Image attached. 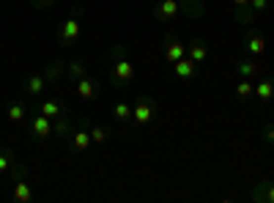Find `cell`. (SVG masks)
Listing matches in <instances>:
<instances>
[{"mask_svg": "<svg viewBox=\"0 0 274 203\" xmlns=\"http://www.w3.org/2000/svg\"><path fill=\"white\" fill-rule=\"evenodd\" d=\"M113 115L118 121H129L132 118V107H129V104H124V102H118V104L113 107Z\"/></svg>", "mask_w": 274, "mask_h": 203, "instance_id": "obj_17", "label": "cell"}, {"mask_svg": "<svg viewBox=\"0 0 274 203\" xmlns=\"http://www.w3.org/2000/svg\"><path fill=\"white\" fill-rule=\"evenodd\" d=\"M252 91H255V88H252V85L247 83V80L236 85V94H238V96H252Z\"/></svg>", "mask_w": 274, "mask_h": 203, "instance_id": "obj_19", "label": "cell"}, {"mask_svg": "<svg viewBox=\"0 0 274 203\" xmlns=\"http://www.w3.org/2000/svg\"><path fill=\"white\" fill-rule=\"evenodd\" d=\"M176 74H179V77H192V74H195V60L192 58H181V60H176Z\"/></svg>", "mask_w": 274, "mask_h": 203, "instance_id": "obj_8", "label": "cell"}, {"mask_svg": "<svg viewBox=\"0 0 274 203\" xmlns=\"http://www.w3.org/2000/svg\"><path fill=\"white\" fill-rule=\"evenodd\" d=\"M165 58H167V63H176V60L186 58V47L181 42H170L167 50H165Z\"/></svg>", "mask_w": 274, "mask_h": 203, "instance_id": "obj_4", "label": "cell"}, {"mask_svg": "<svg viewBox=\"0 0 274 203\" xmlns=\"http://www.w3.org/2000/svg\"><path fill=\"white\" fill-rule=\"evenodd\" d=\"M132 118H135L137 124H148V121L154 118V107H151L148 102H137L135 107H132Z\"/></svg>", "mask_w": 274, "mask_h": 203, "instance_id": "obj_2", "label": "cell"}, {"mask_svg": "<svg viewBox=\"0 0 274 203\" xmlns=\"http://www.w3.org/2000/svg\"><path fill=\"white\" fill-rule=\"evenodd\" d=\"M179 11H181L179 0H162L159 6H156V17H159V19H170V17H176Z\"/></svg>", "mask_w": 274, "mask_h": 203, "instance_id": "obj_3", "label": "cell"}, {"mask_svg": "<svg viewBox=\"0 0 274 203\" xmlns=\"http://www.w3.org/2000/svg\"><path fill=\"white\" fill-rule=\"evenodd\" d=\"M52 118H47V115H39V118H33V135L36 138H49V132H52V124H49Z\"/></svg>", "mask_w": 274, "mask_h": 203, "instance_id": "obj_5", "label": "cell"}, {"mask_svg": "<svg viewBox=\"0 0 274 203\" xmlns=\"http://www.w3.org/2000/svg\"><path fill=\"white\" fill-rule=\"evenodd\" d=\"M250 6L255 8V11H263V8L269 6V0H250Z\"/></svg>", "mask_w": 274, "mask_h": 203, "instance_id": "obj_22", "label": "cell"}, {"mask_svg": "<svg viewBox=\"0 0 274 203\" xmlns=\"http://www.w3.org/2000/svg\"><path fill=\"white\" fill-rule=\"evenodd\" d=\"M179 3H184V0H179Z\"/></svg>", "mask_w": 274, "mask_h": 203, "instance_id": "obj_27", "label": "cell"}, {"mask_svg": "<svg viewBox=\"0 0 274 203\" xmlns=\"http://www.w3.org/2000/svg\"><path fill=\"white\" fill-rule=\"evenodd\" d=\"M77 96H80V99H85V102L93 99V96H96L93 80H80V83H77Z\"/></svg>", "mask_w": 274, "mask_h": 203, "instance_id": "obj_10", "label": "cell"}, {"mask_svg": "<svg viewBox=\"0 0 274 203\" xmlns=\"http://www.w3.org/2000/svg\"><path fill=\"white\" fill-rule=\"evenodd\" d=\"M113 77H115V80H121V83L132 80V77H135V63H132V60H115V66H113Z\"/></svg>", "mask_w": 274, "mask_h": 203, "instance_id": "obj_1", "label": "cell"}, {"mask_svg": "<svg viewBox=\"0 0 274 203\" xmlns=\"http://www.w3.org/2000/svg\"><path fill=\"white\" fill-rule=\"evenodd\" d=\"M25 115H28V110H25V104H11V107H8V113H6V118L17 124V121H22Z\"/></svg>", "mask_w": 274, "mask_h": 203, "instance_id": "obj_15", "label": "cell"}, {"mask_svg": "<svg viewBox=\"0 0 274 203\" xmlns=\"http://www.w3.org/2000/svg\"><path fill=\"white\" fill-rule=\"evenodd\" d=\"M77 36H80V22H77V19H66V22H63V30H60V39L69 44V42H74Z\"/></svg>", "mask_w": 274, "mask_h": 203, "instance_id": "obj_6", "label": "cell"}, {"mask_svg": "<svg viewBox=\"0 0 274 203\" xmlns=\"http://www.w3.org/2000/svg\"><path fill=\"white\" fill-rule=\"evenodd\" d=\"M6 170H8V156L0 154V173H6Z\"/></svg>", "mask_w": 274, "mask_h": 203, "instance_id": "obj_23", "label": "cell"}, {"mask_svg": "<svg viewBox=\"0 0 274 203\" xmlns=\"http://www.w3.org/2000/svg\"><path fill=\"white\" fill-rule=\"evenodd\" d=\"M93 143V140H91V132H74V138H72V146L74 149H88V146Z\"/></svg>", "mask_w": 274, "mask_h": 203, "instance_id": "obj_13", "label": "cell"}, {"mask_svg": "<svg viewBox=\"0 0 274 203\" xmlns=\"http://www.w3.org/2000/svg\"><path fill=\"white\" fill-rule=\"evenodd\" d=\"M252 94H255L261 102H269V99H274V85L269 83V80H263V83L255 85V91H252Z\"/></svg>", "mask_w": 274, "mask_h": 203, "instance_id": "obj_11", "label": "cell"}, {"mask_svg": "<svg viewBox=\"0 0 274 203\" xmlns=\"http://www.w3.org/2000/svg\"><path fill=\"white\" fill-rule=\"evenodd\" d=\"M69 74H72V77H83V63H80V60H74V63L69 66Z\"/></svg>", "mask_w": 274, "mask_h": 203, "instance_id": "obj_21", "label": "cell"}, {"mask_svg": "<svg viewBox=\"0 0 274 203\" xmlns=\"http://www.w3.org/2000/svg\"><path fill=\"white\" fill-rule=\"evenodd\" d=\"M247 3H250V0H233V6H238V8H241V6H247Z\"/></svg>", "mask_w": 274, "mask_h": 203, "instance_id": "obj_25", "label": "cell"}, {"mask_svg": "<svg viewBox=\"0 0 274 203\" xmlns=\"http://www.w3.org/2000/svg\"><path fill=\"white\" fill-rule=\"evenodd\" d=\"M30 198H33V190H30V184H28V181H17V184H14V201L28 203Z\"/></svg>", "mask_w": 274, "mask_h": 203, "instance_id": "obj_9", "label": "cell"}, {"mask_svg": "<svg viewBox=\"0 0 274 203\" xmlns=\"http://www.w3.org/2000/svg\"><path fill=\"white\" fill-rule=\"evenodd\" d=\"M186 52H189V55H186V58H192V60H195V63H203V60H206V55H209V52H206V47H203V44H192V47L186 50Z\"/></svg>", "mask_w": 274, "mask_h": 203, "instance_id": "obj_14", "label": "cell"}, {"mask_svg": "<svg viewBox=\"0 0 274 203\" xmlns=\"http://www.w3.org/2000/svg\"><path fill=\"white\" fill-rule=\"evenodd\" d=\"M91 140H93V143H104V140H107V132H104V129H99V126H96V129L91 132Z\"/></svg>", "mask_w": 274, "mask_h": 203, "instance_id": "obj_20", "label": "cell"}, {"mask_svg": "<svg viewBox=\"0 0 274 203\" xmlns=\"http://www.w3.org/2000/svg\"><path fill=\"white\" fill-rule=\"evenodd\" d=\"M266 47H269V42L263 36H250V39H247V52H250V55H263V52H266Z\"/></svg>", "mask_w": 274, "mask_h": 203, "instance_id": "obj_7", "label": "cell"}, {"mask_svg": "<svg viewBox=\"0 0 274 203\" xmlns=\"http://www.w3.org/2000/svg\"><path fill=\"white\" fill-rule=\"evenodd\" d=\"M42 115H47V118H58V115H60V104H58V102H52V99L44 102V104H42Z\"/></svg>", "mask_w": 274, "mask_h": 203, "instance_id": "obj_16", "label": "cell"}, {"mask_svg": "<svg viewBox=\"0 0 274 203\" xmlns=\"http://www.w3.org/2000/svg\"><path fill=\"white\" fill-rule=\"evenodd\" d=\"M238 72L244 74V77H252V74H258V66L255 63H238Z\"/></svg>", "mask_w": 274, "mask_h": 203, "instance_id": "obj_18", "label": "cell"}, {"mask_svg": "<svg viewBox=\"0 0 274 203\" xmlns=\"http://www.w3.org/2000/svg\"><path fill=\"white\" fill-rule=\"evenodd\" d=\"M42 3H49V0H42Z\"/></svg>", "mask_w": 274, "mask_h": 203, "instance_id": "obj_26", "label": "cell"}, {"mask_svg": "<svg viewBox=\"0 0 274 203\" xmlns=\"http://www.w3.org/2000/svg\"><path fill=\"white\" fill-rule=\"evenodd\" d=\"M25 88H28V94H42V88H44V77H42V74H30L28 83H25Z\"/></svg>", "mask_w": 274, "mask_h": 203, "instance_id": "obj_12", "label": "cell"}, {"mask_svg": "<svg viewBox=\"0 0 274 203\" xmlns=\"http://www.w3.org/2000/svg\"><path fill=\"white\" fill-rule=\"evenodd\" d=\"M266 138H269V140H272V143H274V124H272V126H269V132H266Z\"/></svg>", "mask_w": 274, "mask_h": 203, "instance_id": "obj_24", "label": "cell"}]
</instances>
